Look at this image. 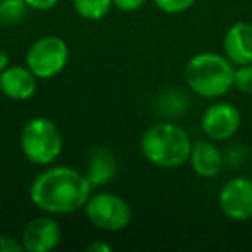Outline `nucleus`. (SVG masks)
<instances>
[{"label":"nucleus","mask_w":252,"mask_h":252,"mask_svg":"<svg viewBox=\"0 0 252 252\" xmlns=\"http://www.w3.org/2000/svg\"><path fill=\"white\" fill-rule=\"evenodd\" d=\"M69 61V47L66 40L56 35H47L35 40L26 52V66L38 80H50L63 73Z\"/></svg>","instance_id":"5"},{"label":"nucleus","mask_w":252,"mask_h":252,"mask_svg":"<svg viewBox=\"0 0 252 252\" xmlns=\"http://www.w3.org/2000/svg\"><path fill=\"white\" fill-rule=\"evenodd\" d=\"M73 7L80 18L87 21H100L109 14L114 4L112 0H73Z\"/></svg>","instance_id":"14"},{"label":"nucleus","mask_w":252,"mask_h":252,"mask_svg":"<svg viewBox=\"0 0 252 252\" xmlns=\"http://www.w3.org/2000/svg\"><path fill=\"white\" fill-rule=\"evenodd\" d=\"M85 213L95 228L104 231H121L131 221L128 202L111 192L92 193L85 204Z\"/></svg>","instance_id":"6"},{"label":"nucleus","mask_w":252,"mask_h":252,"mask_svg":"<svg viewBox=\"0 0 252 252\" xmlns=\"http://www.w3.org/2000/svg\"><path fill=\"white\" fill-rule=\"evenodd\" d=\"M7 67H9V56L4 50H0V73L4 69H7Z\"/></svg>","instance_id":"22"},{"label":"nucleus","mask_w":252,"mask_h":252,"mask_svg":"<svg viewBox=\"0 0 252 252\" xmlns=\"http://www.w3.org/2000/svg\"><path fill=\"white\" fill-rule=\"evenodd\" d=\"M28 9L25 0H0V23L16 25L25 18Z\"/></svg>","instance_id":"15"},{"label":"nucleus","mask_w":252,"mask_h":252,"mask_svg":"<svg viewBox=\"0 0 252 252\" xmlns=\"http://www.w3.org/2000/svg\"><path fill=\"white\" fill-rule=\"evenodd\" d=\"M140 151L154 166L175 169L189 161L192 142L189 133L178 125L161 121L144 131L140 138Z\"/></svg>","instance_id":"2"},{"label":"nucleus","mask_w":252,"mask_h":252,"mask_svg":"<svg viewBox=\"0 0 252 252\" xmlns=\"http://www.w3.org/2000/svg\"><path fill=\"white\" fill-rule=\"evenodd\" d=\"M224 56L237 66L252 63V25L235 23L230 26L223 40Z\"/></svg>","instance_id":"11"},{"label":"nucleus","mask_w":252,"mask_h":252,"mask_svg":"<svg viewBox=\"0 0 252 252\" xmlns=\"http://www.w3.org/2000/svg\"><path fill=\"white\" fill-rule=\"evenodd\" d=\"M235 67L226 56L200 52L190 57L185 66V81L190 90L200 97L216 98L233 87Z\"/></svg>","instance_id":"3"},{"label":"nucleus","mask_w":252,"mask_h":252,"mask_svg":"<svg viewBox=\"0 0 252 252\" xmlns=\"http://www.w3.org/2000/svg\"><path fill=\"white\" fill-rule=\"evenodd\" d=\"M220 209L233 221L252 218V180L245 176L231 178L220 192Z\"/></svg>","instance_id":"7"},{"label":"nucleus","mask_w":252,"mask_h":252,"mask_svg":"<svg viewBox=\"0 0 252 252\" xmlns=\"http://www.w3.org/2000/svg\"><path fill=\"white\" fill-rule=\"evenodd\" d=\"M0 94H2V90H0Z\"/></svg>","instance_id":"23"},{"label":"nucleus","mask_w":252,"mask_h":252,"mask_svg":"<svg viewBox=\"0 0 252 252\" xmlns=\"http://www.w3.org/2000/svg\"><path fill=\"white\" fill-rule=\"evenodd\" d=\"M87 251L88 252H111L112 247L107 244V242H95V244L88 245Z\"/></svg>","instance_id":"21"},{"label":"nucleus","mask_w":252,"mask_h":252,"mask_svg":"<svg viewBox=\"0 0 252 252\" xmlns=\"http://www.w3.org/2000/svg\"><path fill=\"white\" fill-rule=\"evenodd\" d=\"M152 2L159 11L166 14H180V12L189 11L197 0H152Z\"/></svg>","instance_id":"17"},{"label":"nucleus","mask_w":252,"mask_h":252,"mask_svg":"<svg viewBox=\"0 0 252 252\" xmlns=\"http://www.w3.org/2000/svg\"><path fill=\"white\" fill-rule=\"evenodd\" d=\"M189 162L195 175L202 178H213L220 175L224 161L216 145H213L211 142H197L192 145Z\"/></svg>","instance_id":"12"},{"label":"nucleus","mask_w":252,"mask_h":252,"mask_svg":"<svg viewBox=\"0 0 252 252\" xmlns=\"http://www.w3.org/2000/svg\"><path fill=\"white\" fill-rule=\"evenodd\" d=\"M233 87L240 90L242 94L252 95V63L238 66V69H235Z\"/></svg>","instance_id":"16"},{"label":"nucleus","mask_w":252,"mask_h":252,"mask_svg":"<svg viewBox=\"0 0 252 252\" xmlns=\"http://www.w3.org/2000/svg\"><path fill=\"white\" fill-rule=\"evenodd\" d=\"M112 4H114L116 9L123 12H133L144 7L147 4V0H112Z\"/></svg>","instance_id":"19"},{"label":"nucleus","mask_w":252,"mask_h":252,"mask_svg":"<svg viewBox=\"0 0 252 252\" xmlns=\"http://www.w3.org/2000/svg\"><path fill=\"white\" fill-rule=\"evenodd\" d=\"M38 78L28 66H9L0 73V90L11 100H28L35 95Z\"/></svg>","instance_id":"10"},{"label":"nucleus","mask_w":252,"mask_h":252,"mask_svg":"<svg viewBox=\"0 0 252 252\" xmlns=\"http://www.w3.org/2000/svg\"><path fill=\"white\" fill-rule=\"evenodd\" d=\"M87 175L69 166L43 169L30 185V200L47 214H71L85 207L92 195Z\"/></svg>","instance_id":"1"},{"label":"nucleus","mask_w":252,"mask_h":252,"mask_svg":"<svg viewBox=\"0 0 252 252\" xmlns=\"http://www.w3.org/2000/svg\"><path fill=\"white\" fill-rule=\"evenodd\" d=\"M200 125L207 138L214 142L228 140L240 128V112L228 102H218L206 109Z\"/></svg>","instance_id":"8"},{"label":"nucleus","mask_w":252,"mask_h":252,"mask_svg":"<svg viewBox=\"0 0 252 252\" xmlns=\"http://www.w3.org/2000/svg\"><path fill=\"white\" fill-rule=\"evenodd\" d=\"M25 2L30 9L35 11H50L59 4V0H25Z\"/></svg>","instance_id":"20"},{"label":"nucleus","mask_w":252,"mask_h":252,"mask_svg":"<svg viewBox=\"0 0 252 252\" xmlns=\"http://www.w3.org/2000/svg\"><path fill=\"white\" fill-rule=\"evenodd\" d=\"M21 240H16V238L9 237V235H0V252H23Z\"/></svg>","instance_id":"18"},{"label":"nucleus","mask_w":252,"mask_h":252,"mask_svg":"<svg viewBox=\"0 0 252 252\" xmlns=\"http://www.w3.org/2000/svg\"><path fill=\"white\" fill-rule=\"evenodd\" d=\"M85 175L94 189L107 185L116 175V159L112 152H109L107 149H97L88 159Z\"/></svg>","instance_id":"13"},{"label":"nucleus","mask_w":252,"mask_h":252,"mask_svg":"<svg viewBox=\"0 0 252 252\" xmlns=\"http://www.w3.org/2000/svg\"><path fill=\"white\" fill-rule=\"evenodd\" d=\"M21 152L32 164L49 166L63 152V135L49 118H32L19 135Z\"/></svg>","instance_id":"4"},{"label":"nucleus","mask_w":252,"mask_h":252,"mask_svg":"<svg viewBox=\"0 0 252 252\" xmlns=\"http://www.w3.org/2000/svg\"><path fill=\"white\" fill-rule=\"evenodd\" d=\"M61 242V226L54 218L38 216L23 230L21 244L28 252H49Z\"/></svg>","instance_id":"9"}]
</instances>
